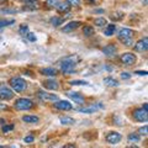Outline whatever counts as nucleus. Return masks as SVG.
Listing matches in <instances>:
<instances>
[{"label": "nucleus", "instance_id": "f257e3e1", "mask_svg": "<svg viewBox=\"0 0 148 148\" xmlns=\"http://www.w3.org/2000/svg\"><path fill=\"white\" fill-rule=\"evenodd\" d=\"M80 61V58L78 56L73 54L71 57H66L63 58L61 62H59V67H61V71L64 74H69V73H73L74 72V67L75 64Z\"/></svg>", "mask_w": 148, "mask_h": 148}, {"label": "nucleus", "instance_id": "f03ea898", "mask_svg": "<svg viewBox=\"0 0 148 148\" xmlns=\"http://www.w3.org/2000/svg\"><path fill=\"white\" fill-rule=\"evenodd\" d=\"M10 86L16 92H22L27 88V83L22 79V78L16 77V78H12V79L10 80Z\"/></svg>", "mask_w": 148, "mask_h": 148}, {"label": "nucleus", "instance_id": "7ed1b4c3", "mask_svg": "<svg viewBox=\"0 0 148 148\" xmlns=\"http://www.w3.org/2000/svg\"><path fill=\"white\" fill-rule=\"evenodd\" d=\"M120 61H121L122 64H125V66H133V64L136 63V61H137V57L131 52H126V53L121 54Z\"/></svg>", "mask_w": 148, "mask_h": 148}, {"label": "nucleus", "instance_id": "20e7f679", "mask_svg": "<svg viewBox=\"0 0 148 148\" xmlns=\"http://www.w3.org/2000/svg\"><path fill=\"white\" fill-rule=\"evenodd\" d=\"M15 108H16L17 110H30V109L34 108V103H32L31 100H29V99L21 98V99L16 100Z\"/></svg>", "mask_w": 148, "mask_h": 148}, {"label": "nucleus", "instance_id": "39448f33", "mask_svg": "<svg viewBox=\"0 0 148 148\" xmlns=\"http://www.w3.org/2000/svg\"><path fill=\"white\" fill-rule=\"evenodd\" d=\"M14 91L9 86L1 84L0 85V99L1 100H10L14 98Z\"/></svg>", "mask_w": 148, "mask_h": 148}, {"label": "nucleus", "instance_id": "423d86ee", "mask_svg": "<svg viewBox=\"0 0 148 148\" xmlns=\"http://www.w3.org/2000/svg\"><path fill=\"white\" fill-rule=\"evenodd\" d=\"M133 119L138 122H146L148 120V111L145 109H138L133 111Z\"/></svg>", "mask_w": 148, "mask_h": 148}, {"label": "nucleus", "instance_id": "0eeeda50", "mask_svg": "<svg viewBox=\"0 0 148 148\" xmlns=\"http://www.w3.org/2000/svg\"><path fill=\"white\" fill-rule=\"evenodd\" d=\"M37 96L41 101L43 103H49V101H57L58 100V96L56 94H49V92H46V91H38L37 92Z\"/></svg>", "mask_w": 148, "mask_h": 148}, {"label": "nucleus", "instance_id": "6e6552de", "mask_svg": "<svg viewBox=\"0 0 148 148\" xmlns=\"http://www.w3.org/2000/svg\"><path fill=\"white\" fill-rule=\"evenodd\" d=\"M105 140L108 143H110V145H117V143L122 140V136H121V133H119V132H109L108 135H106Z\"/></svg>", "mask_w": 148, "mask_h": 148}, {"label": "nucleus", "instance_id": "1a4fd4ad", "mask_svg": "<svg viewBox=\"0 0 148 148\" xmlns=\"http://www.w3.org/2000/svg\"><path fill=\"white\" fill-rule=\"evenodd\" d=\"M147 49H148V38L147 37H143L142 40H140L135 45V51H137V52H146Z\"/></svg>", "mask_w": 148, "mask_h": 148}, {"label": "nucleus", "instance_id": "9d476101", "mask_svg": "<svg viewBox=\"0 0 148 148\" xmlns=\"http://www.w3.org/2000/svg\"><path fill=\"white\" fill-rule=\"evenodd\" d=\"M135 34L136 32L131 29H121L119 31V38H120V41L125 40V38H132V37L135 36Z\"/></svg>", "mask_w": 148, "mask_h": 148}, {"label": "nucleus", "instance_id": "9b49d317", "mask_svg": "<svg viewBox=\"0 0 148 148\" xmlns=\"http://www.w3.org/2000/svg\"><path fill=\"white\" fill-rule=\"evenodd\" d=\"M67 96H68L69 99H72L73 101H75V103H78V104H84V101H85L84 96L80 95L79 92H73V91H69V92H67Z\"/></svg>", "mask_w": 148, "mask_h": 148}, {"label": "nucleus", "instance_id": "f8f14e48", "mask_svg": "<svg viewBox=\"0 0 148 148\" xmlns=\"http://www.w3.org/2000/svg\"><path fill=\"white\" fill-rule=\"evenodd\" d=\"M99 109H103V105H91V106H86V108H78L77 110L79 111V112H84V114H92L95 112L96 110Z\"/></svg>", "mask_w": 148, "mask_h": 148}, {"label": "nucleus", "instance_id": "ddd939ff", "mask_svg": "<svg viewBox=\"0 0 148 148\" xmlns=\"http://www.w3.org/2000/svg\"><path fill=\"white\" fill-rule=\"evenodd\" d=\"M117 52V48H116V46L112 45V43H110L108 46H105V47L103 48V53L106 54V56H109V57H112V56H115Z\"/></svg>", "mask_w": 148, "mask_h": 148}, {"label": "nucleus", "instance_id": "4468645a", "mask_svg": "<svg viewBox=\"0 0 148 148\" xmlns=\"http://www.w3.org/2000/svg\"><path fill=\"white\" fill-rule=\"evenodd\" d=\"M82 24L79 21H72V22H69V24H67L64 27H62V32H72V31H74L75 29H78Z\"/></svg>", "mask_w": 148, "mask_h": 148}, {"label": "nucleus", "instance_id": "2eb2a0df", "mask_svg": "<svg viewBox=\"0 0 148 148\" xmlns=\"http://www.w3.org/2000/svg\"><path fill=\"white\" fill-rule=\"evenodd\" d=\"M54 108L58 110H71L72 109V104H69V101L66 100H57V103L54 104Z\"/></svg>", "mask_w": 148, "mask_h": 148}, {"label": "nucleus", "instance_id": "dca6fc26", "mask_svg": "<svg viewBox=\"0 0 148 148\" xmlns=\"http://www.w3.org/2000/svg\"><path fill=\"white\" fill-rule=\"evenodd\" d=\"M40 73L46 77H56V75H58L59 72L56 68H42V69H40Z\"/></svg>", "mask_w": 148, "mask_h": 148}, {"label": "nucleus", "instance_id": "f3484780", "mask_svg": "<svg viewBox=\"0 0 148 148\" xmlns=\"http://www.w3.org/2000/svg\"><path fill=\"white\" fill-rule=\"evenodd\" d=\"M43 86L48 90H57L59 88L58 83L56 80H46V82H43Z\"/></svg>", "mask_w": 148, "mask_h": 148}, {"label": "nucleus", "instance_id": "a211bd4d", "mask_svg": "<svg viewBox=\"0 0 148 148\" xmlns=\"http://www.w3.org/2000/svg\"><path fill=\"white\" fill-rule=\"evenodd\" d=\"M56 9H57L58 12H66V11H68V9H69V4L67 1L66 3H61V1H59L57 5H56Z\"/></svg>", "mask_w": 148, "mask_h": 148}, {"label": "nucleus", "instance_id": "6ab92c4d", "mask_svg": "<svg viewBox=\"0 0 148 148\" xmlns=\"http://www.w3.org/2000/svg\"><path fill=\"white\" fill-rule=\"evenodd\" d=\"M83 34H84L86 37H91L92 35L95 34V31H94V29H92L91 26L86 25V26H84V27H83Z\"/></svg>", "mask_w": 148, "mask_h": 148}, {"label": "nucleus", "instance_id": "aec40b11", "mask_svg": "<svg viewBox=\"0 0 148 148\" xmlns=\"http://www.w3.org/2000/svg\"><path fill=\"white\" fill-rule=\"evenodd\" d=\"M104 83H105V84L108 85V86H119V82H117L116 79H114V78H111V77L105 78Z\"/></svg>", "mask_w": 148, "mask_h": 148}, {"label": "nucleus", "instance_id": "412c9836", "mask_svg": "<svg viewBox=\"0 0 148 148\" xmlns=\"http://www.w3.org/2000/svg\"><path fill=\"white\" fill-rule=\"evenodd\" d=\"M51 24H52L53 26H59V25H62V22L64 21V17H57V16H54V17H51Z\"/></svg>", "mask_w": 148, "mask_h": 148}, {"label": "nucleus", "instance_id": "4be33fe9", "mask_svg": "<svg viewBox=\"0 0 148 148\" xmlns=\"http://www.w3.org/2000/svg\"><path fill=\"white\" fill-rule=\"evenodd\" d=\"M15 22V20L14 18H1L0 20V29H3V27H6L9 25H11Z\"/></svg>", "mask_w": 148, "mask_h": 148}, {"label": "nucleus", "instance_id": "5701e85b", "mask_svg": "<svg viewBox=\"0 0 148 148\" xmlns=\"http://www.w3.org/2000/svg\"><path fill=\"white\" fill-rule=\"evenodd\" d=\"M22 120H24L26 123H37L40 121V119L37 116H24Z\"/></svg>", "mask_w": 148, "mask_h": 148}, {"label": "nucleus", "instance_id": "b1692460", "mask_svg": "<svg viewBox=\"0 0 148 148\" xmlns=\"http://www.w3.org/2000/svg\"><path fill=\"white\" fill-rule=\"evenodd\" d=\"M59 121H61V123L63 125H74L75 123V120L72 119V117H66V116H63L59 119Z\"/></svg>", "mask_w": 148, "mask_h": 148}, {"label": "nucleus", "instance_id": "393cba45", "mask_svg": "<svg viewBox=\"0 0 148 148\" xmlns=\"http://www.w3.org/2000/svg\"><path fill=\"white\" fill-rule=\"evenodd\" d=\"M59 1H61V0H46L45 5H46V8L52 9V8H56V5H57Z\"/></svg>", "mask_w": 148, "mask_h": 148}, {"label": "nucleus", "instance_id": "a878e982", "mask_svg": "<svg viewBox=\"0 0 148 148\" xmlns=\"http://www.w3.org/2000/svg\"><path fill=\"white\" fill-rule=\"evenodd\" d=\"M94 24L98 26V27H103V26H105L108 22H106V20L104 17H99V18H95V21H94Z\"/></svg>", "mask_w": 148, "mask_h": 148}, {"label": "nucleus", "instance_id": "bb28decb", "mask_svg": "<svg viewBox=\"0 0 148 148\" xmlns=\"http://www.w3.org/2000/svg\"><path fill=\"white\" fill-rule=\"evenodd\" d=\"M115 30H116V26H115V25H109V27L105 30L104 34H105L106 36H112L114 32H115Z\"/></svg>", "mask_w": 148, "mask_h": 148}, {"label": "nucleus", "instance_id": "cd10ccee", "mask_svg": "<svg viewBox=\"0 0 148 148\" xmlns=\"http://www.w3.org/2000/svg\"><path fill=\"white\" fill-rule=\"evenodd\" d=\"M141 140V136L138 135V133H131V135L128 136V141L130 142H138Z\"/></svg>", "mask_w": 148, "mask_h": 148}, {"label": "nucleus", "instance_id": "c85d7f7f", "mask_svg": "<svg viewBox=\"0 0 148 148\" xmlns=\"http://www.w3.org/2000/svg\"><path fill=\"white\" fill-rule=\"evenodd\" d=\"M18 32H20L21 36H26L27 32H29V26L27 25H21L20 29H18Z\"/></svg>", "mask_w": 148, "mask_h": 148}, {"label": "nucleus", "instance_id": "c756f323", "mask_svg": "<svg viewBox=\"0 0 148 148\" xmlns=\"http://www.w3.org/2000/svg\"><path fill=\"white\" fill-rule=\"evenodd\" d=\"M69 84L71 85H88V83L85 80H72Z\"/></svg>", "mask_w": 148, "mask_h": 148}, {"label": "nucleus", "instance_id": "7c9ffc66", "mask_svg": "<svg viewBox=\"0 0 148 148\" xmlns=\"http://www.w3.org/2000/svg\"><path fill=\"white\" fill-rule=\"evenodd\" d=\"M1 12L3 14H16V12H18V9H3L1 10Z\"/></svg>", "mask_w": 148, "mask_h": 148}, {"label": "nucleus", "instance_id": "2f4dec72", "mask_svg": "<svg viewBox=\"0 0 148 148\" xmlns=\"http://www.w3.org/2000/svg\"><path fill=\"white\" fill-rule=\"evenodd\" d=\"M138 133L142 136H147V133H148V126H143L141 127L140 130H138Z\"/></svg>", "mask_w": 148, "mask_h": 148}, {"label": "nucleus", "instance_id": "473e14b6", "mask_svg": "<svg viewBox=\"0 0 148 148\" xmlns=\"http://www.w3.org/2000/svg\"><path fill=\"white\" fill-rule=\"evenodd\" d=\"M67 3L72 6H78L80 5V0H67Z\"/></svg>", "mask_w": 148, "mask_h": 148}, {"label": "nucleus", "instance_id": "72a5a7b5", "mask_svg": "<svg viewBox=\"0 0 148 148\" xmlns=\"http://www.w3.org/2000/svg\"><path fill=\"white\" fill-rule=\"evenodd\" d=\"M11 130H14V125H5V126H3V132H9L11 131Z\"/></svg>", "mask_w": 148, "mask_h": 148}, {"label": "nucleus", "instance_id": "f704fd0d", "mask_svg": "<svg viewBox=\"0 0 148 148\" xmlns=\"http://www.w3.org/2000/svg\"><path fill=\"white\" fill-rule=\"evenodd\" d=\"M121 42L125 45V46H132V38H125V40H121Z\"/></svg>", "mask_w": 148, "mask_h": 148}, {"label": "nucleus", "instance_id": "c9c22d12", "mask_svg": "<svg viewBox=\"0 0 148 148\" xmlns=\"http://www.w3.org/2000/svg\"><path fill=\"white\" fill-rule=\"evenodd\" d=\"M27 38H29V41H31V42H35L36 41V36L34 34H31V32H27Z\"/></svg>", "mask_w": 148, "mask_h": 148}, {"label": "nucleus", "instance_id": "e433bc0d", "mask_svg": "<svg viewBox=\"0 0 148 148\" xmlns=\"http://www.w3.org/2000/svg\"><path fill=\"white\" fill-rule=\"evenodd\" d=\"M24 141H25V143H32L35 141V137L34 136H27V137L24 138Z\"/></svg>", "mask_w": 148, "mask_h": 148}, {"label": "nucleus", "instance_id": "4c0bfd02", "mask_svg": "<svg viewBox=\"0 0 148 148\" xmlns=\"http://www.w3.org/2000/svg\"><path fill=\"white\" fill-rule=\"evenodd\" d=\"M121 78H122V79H130V78H131V74L125 72V73H122V74H121Z\"/></svg>", "mask_w": 148, "mask_h": 148}, {"label": "nucleus", "instance_id": "58836bf2", "mask_svg": "<svg viewBox=\"0 0 148 148\" xmlns=\"http://www.w3.org/2000/svg\"><path fill=\"white\" fill-rule=\"evenodd\" d=\"M136 74H138V75H147L148 73H147L146 71H137Z\"/></svg>", "mask_w": 148, "mask_h": 148}, {"label": "nucleus", "instance_id": "ea45409f", "mask_svg": "<svg viewBox=\"0 0 148 148\" xmlns=\"http://www.w3.org/2000/svg\"><path fill=\"white\" fill-rule=\"evenodd\" d=\"M21 1H24L26 4H29V3H34V1H37V0H21Z\"/></svg>", "mask_w": 148, "mask_h": 148}, {"label": "nucleus", "instance_id": "a19ab883", "mask_svg": "<svg viewBox=\"0 0 148 148\" xmlns=\"http://www.w3.org/2000/svg\"><path fill=\"white\" fill-rule=\"evenodd\" d=\"M0 109H3V110H6V109H8V106H5V105H1V104H0Z\"/></svg>", "mask_w": 148, "mask_h": 148}, {"label": "nucleus", "instance_id": "79ce46f5", "mask_svg": "<svg viewBox=\"0 0 148 148\" xmlns=\"http://www.w3.org/2000/svg\"><path fill=\"white\" fill-rule=\"evenodd\" d=\"M143 109L148 111V104H143Z\"/></svg>", "mask_w": 148, "mask_h": 148}, {"label": "nucleus", "instance_id": "37998d69", "mask_svg": "<svg viewBox=\"0 0 148 148\" xmlns=\"http://www.w3.org/2000/svg\"><path fill=\"white\" fill-rule=\"evenodd\" d=\"M69 147H75L74 145H67V146H64V148H69Z\"/></svg>", "mask_w": 148, "mask_h": 148}, {"label": "nucleus", "instance_id": "c03bdc74", "mask_svg": "<svg viewBox=\"0 0 148 148\" xmlns=\"http://www.w3.org/2000/svg\"><path fill=\"white\" fill-rule=\"evenodd\" d=\"M142 1H143V5H147V1H148V0H142Z\"/></svg>", "mask_w": 148, "mask_h": 148}, {"label": "nucleus", "instance_id": "a18cd8bd", "mask_svg": "<svg viewBox=\"0 0 148 148\" xmlns=\"http://www.w3.org/2000/svg\"><path fill=\"white\" fill-rule=\"evenodd\" d=\"M88 1H89V3H95L96 0H88Z\"/></svg>", "mask_w": 148, "mask_h": 148}, {"label": "nucleus", "instance_id": "49530a36", "mask_svg": "<svg viewBox=\"0 0 148 148\" xmlns=\"http://www.w3.org/2000/svg\"><path fill=\"white\" fill-rule=\"evenodd\" d=\"M6 0H0V4H3V3H5Z\"/></svg>", "mask_w": 148, "mask_h": 148}]
</instances>
